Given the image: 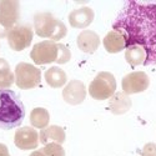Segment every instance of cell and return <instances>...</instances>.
<instances>
[{
  "mask_svg": "<svg viewBox=\"0 0 156 156\" xmlns=\"http://www.w3.org/2000/svg\"><path fill=\"white\" fill-rule=\"evenodd\" d=\"M119 31L126 48L141 46L146 53L144 65L156 64V3L129 2L112 24Z\"/></svg>",
  "mask_w": 156,
  "mask_h": 156,
  "instance_id": "cell-1",
  "label": "cell"
},
{
  "mask_svg": "<svg viewBox=\"0 0 156 156\" xmlns=\"http://www.w3.org/2000/svg\"><path fill=\"white\" fill-rule=\"evenodd\" d=\"M24 118L25 108L20 98L10 89H0V129H14Z\"/></svg>",
  "mask_w": 156,
  "mask_h": 156,
  "instance_id": "cell-2",
  "label": "cell"
},
{
  "mask_svg": "<svg viewBox=\"0 0 156 156\" xmlns=\"http://www.w3.org/2000/svg\"><path fill=\"white\" fill-rule=\"evenodd\" d=\"M34 29L40 37H48L51 41L61 40L68 33L64 23L50 12H39L34 16Z\"/></svg>",
  "mask_w": 156,
  "mask_h": 156,
  "instance_id": "cell-3",
  "label": "cell"
},
{
  "mask_svg": "<svg viewBox=\"0 0 156 156\" xmlns=\"http://www.w3.org/2000/svg\"><path fill=\"white\" fill-rule=\"evenodd\" d=\"M116 90V80L111 73L100 71L89 85V94L95 100L110 99Z\"/></svg>",
  "mask_w": 156,
  "mask_h": 156,
  "instance_id": "cell-4",
  "label": "cell"
},
{
  "mask_svg": "<svg viewBox=\"0 0 156 156\" xmlns=\"http://www.w3.org/2000/svg\"><path fill=\"white\" fill-rule=\"evenodd\" d=\"M15 84L19 89H34L41 83V71L28 62H19L15 66Z\"/></svg>",
  "mask_w": 156,
  "mask_h": 156,
  "instance_id": "cell-5",
  "label": "cell"
},
{
  "mask_svg": "<svg viewBox=\"0 0 156 156\" xmlns=\"http://www.w3.org/2000/svg\"><path fill=\"white\" fill-rule=\"evenodd\" d=\"M58 53H59V43L45 40L33 46L30 51V58L36 65H44L50 62H56Z\"/></svg>",
  "mask_w": 156,
  "mask_h": 156,
  "instance_id": "cell-6",
  "label": "cell"
},
{
  "mask_svg": "<svg viewBox=\"0 0 156 156\" xmlns=\"http://www.w3.org/2000/svg\"><path fill=\"white\" fill-rule=\"evenodd\" d=\"M33 36H34V30L31 25L24 24V25H15L12 29H10L6 35V39L9 46L12 50L21 51L31 44Z\"/></svg>",
  "mask_w": 156,
  "mask_h": 156,
  "instance_id": "cell-7",
  "label": "cell"
},
{
  "mask_svg": "<svg viewBox=\"0 0 156 156\" xmlns=\"http://www.w3.org/2000/svg\"><path fill=\"white\" fill-rule=\"evenodd\" d=\"M149 85H150V79L144 71L130 73L122 77V81H121L122 90L127 95L145 91L149 87Z\"/></svg>",
  "mask_w": 156,
  "mask_h": 156,
  "instance_id": "cell-8",
  "label": "cell"
},
{
  "mask_svg": "<svg viewBox=\"0 0 156 156\" xmlns=\"http://www.w3.org/2000/svg\"><path fill=\"white\" fill-rule=\"evenodd\" d=\"M20 15V4L15 0H0V23L10 30L16 25Z\"/></svg>",
  "mask_w": 156,
  "mask_h": 156,
  "instance_id": "cell-9",
  "label": "cell"
},
{
  "mask_svg": "<svg viewBox=\"0 0 156 156\" xmlns=\"http://www.w3.org/2000/svg\"><path fill=\"white\" fill-rule=\"evenodd\" d=\"M14 144L20 150H33L39 145V134L34 127H19L14 136Z\"/></svg>",
  "mask_w": 156,
  "mask_h": 156,
  "instance_id": "cell-10",
  "label": "cell"
},
{
  "mask_svg": "<svg viewBox=\"0 0 156 156\" xmlns=\"http://www.w3.org/2000/svg\"><path fill=\"white\" fill-rule=\"evenodd\" d=\"M62 98L69 105H79L86 98V87L80 80H71L65 85L62 90Z\"/></svg>",
  "mask_w": 156,
  "mask_h": 156,
  "instance_id": "cell-11",
  "label": "cell"
},
{
  "mask_svg": "<svg viewBox=\"0 0 156 156\" xmlns=\"http://www.w3.org/2000/svg\"><path fill=\"white\" fill-rule=\"evenodd\" d=\"M94 20V11L89 6H83L73 10L69 14V24L75 29H84Z\"/></svg>",
  "mask_w": 156,
  "mask_h": 156,
  "instance_id": "cell-12",
  "label": "cell"
},
{
  "mask_svg": "<svg viewBox=\"0 0 156 156\" xmlns=\"http://www.w3.org/2000/svg\"><path fill=\"white\" fill-rule=\"evenodd\" d=\"M77 48L86 54H94L100 45V37L93 30H84L77 35Z\"/></svg>",
  "mask_w": 156,
  "mask_h": 156,
  "instance_id": "cell-13",
  "label": "cell"
},
{
  "mask_svg": "<svg viewBox=\"0 0 156 156\" xmlns=\"http://www.w3.org/2000/svg\"><path fill=\"white\" fill-rule=\"evenodd\" d=\"M133 101L124 91L115 93L109 100V109L114 115H124L131 109Z\"/></svg>",
  "mask_w": 156,
  "mask_h": 156,
  "instance_id": "cell-14",
  "label": "cell"
},
{
  "mask_svg": "<svg viewBox=\"0 0 156 156\" xmlns=\"http://www.w3.org/2000/svg\"><path fill=\"white\" fill-rule=\"evenodd\" d=\"M39 137H40V142L44 145L53 144V142L61 145L65 141V131L62 127L58 125H51L43 129L41 133L39 134Z\"/></svg>",
  "mask_w": 156,
  "mask_h": 156,
  "instance_id": "cell-15",
  "label": "cell"
},
{
  "mask_svg": "<svg viewBox=\"0 0 156 156\" xmlns=\"http://www.w3.org/2000/svg\"><path fill=\"white\" fill-rule=\"evenodd\" d=\"M102 44H104L105 50L111 54L120 53L121 50H124L126 48L124 36L119 31H115V30H111L105 35V37H104V40H102Z\"/></svg>",
  "mask_w": 156,
  "mask_h": 156,
  "instance_id": "cell-16",
  "label": "cell"
},
{
  "mask_svg": "<svg viewBox=\"0 0 156 156\" xmlns=\"http://www.w3.org/2000/svg\"><path fill=\"white\" fill-rule=\"evenodd\" d=\"M44 76H45V81L49 84V86L55 87V89L64 86L68 81V77H66L65 71L58 66H53L49 70H46Z\"/></svg>",
  "mask_w": 156,
  "mask_h": 156,
  "instance_id": "cell-17",
  "label": "cell"
},
{
  "mask_svg": "<svg viewBox=\"0 0 156 156\" xmlns=\"http://www.w3.org/2000/svg\"><path fill=\"white\" fill-rule=\"evenodd\" d=\"M125 60L131 65V66L144 65L145 60H146V53L141 46H137V45L126 48V50H125Z\"/></svg>",
  "mask_w": 156,
  "mask_h": 156,
  "instance_id": "cell-18",
  "label": "cell"
},
{
  "mask_svg": "<svg viewBox=\"0 0 156 156\" xmlns=\"http://www.w3.org/2000/svg\"><path fill=\"white\" fill-rule=\"evenodd\" d=\"M50 121V114L44 108H35L30 112V124L36 129H45L48 127Z\"/></svg>",
  "mask_w": 156,
  "mask_h": 156,
  "instance_id": "cell-19",
  "label": "cell"
},
{
  "mask_svg": "<svg viewBox=\"0 0 156 156\" xmlns=\"http://www.w3.org/2000/svg\"><path fill=\"white\" fill-rule=\"evenodd\" d=\"M15 81V75L11 73L9 62L0 58V89H6Z\"/></svg>",
  "mask_w": 156,
  "mask_h": 156,
  "instance_id": "cell-20",
  "label": "cell"
},
{
  "mask_svg": "<svg viewBox=\"0 0 156 156\" xmlns=\"http://www.w3.org/2000/svg\"><path fill=\"white\" fill-rule=\"evenodd\" d=\"M43 151L46 156H65V150L60 144H48L43 147Z\"/></svg>",
  "mask_w": 156,
  "mask_h": 156,
  "instance_id": "cell-21",
  "label": "cell"
},
{
  "mask_svg": "<svg viewBox=\"0 0 156 156\" xmlns=\"http://www.w3.org/2000/svg\"><path fill=\"white\" fill-rule=\"evenodd\" d=\"M70 59H71L70 50L65 46L64 44L59 43V53H58V61H56V64H65V62H68Z\"/></svg>",
  "mask_w": 156,
  "mask_h": 156,
  "instance_id": "cell-22",
  "label": "cell"
},
{
  "mask_svg": "<svg viewBox=\"0 0 156 156\" xmlns=\"http://www.w3.org/2000/svg\"><path fill=\"white\" fill-rule=\"evenodd\" d=\"M141 156H156V144L154 142L146 144L141 151Z\"/></svg>",
  "mask_w": 156,
  "mask_h": 156,
  "instance_id": "cell-23",
  "label": "cell"
},
{
  "mask_svg": "<svg viewBox=\"0 0 156 156\" xmlns=\"http://www.w3.org/2000/svg\"><path fill=\"white\" fill-rule=\"evenodd\" d=\"M0 156H10L9 150H8L6 145H4V144H0Z\"/></svg>",
  "mask_w": 156,
  "mask_h": 156,
  "instance_id": "cell-24",
  "label": "cell"
},
{
  "mask_svg": "<svg viewBox=\"0 0 156 156\" xmlns=\"http://www.w3.org/2000/svg\"><path fill=\"white\" fill-rule=\"evenodd\" d=\"M8 33H9V30L4 27V25L0 23V39H3V37H6V35H8Z\"/></svg>",
  "mask_w": 156,
  "mask_h": 156,
  "instance_id": "cell-25",
  "label": "cell"
},
{
  "mask_svg": "<svg viewBox=\"0 0 156 156\" xmlns=\"http://www.w3.org/2000/svg\"><path fill=\"white\" fill-rule=\"evenodd\" d=\"M29 156H46L45 154H44V151H43V149H39V150H35V151H33Z\"/></svg>",
  "mask_w": 156,
  "mask_h": 156,
  "instance_id": "cell-26",
  "label": "cell"
}]
</instances>
